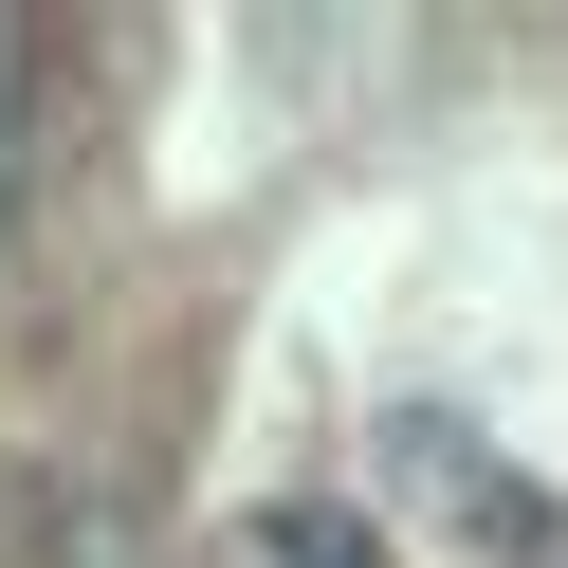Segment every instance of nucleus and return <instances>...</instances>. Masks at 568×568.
Returning <instances> with one entry per match:
<instances>
[{
    "label": "nucleus",
    "mask_w": 568,
    "mask_h": 568,
    "mask_svg": "<svg viewBox=\"0 0 568 568\" xmlns=\"http://www.w3.org/2000/svg\"><path fill=\"white\" fill-rule=\"evenodd\" d=\"M275 568H385V531L331 514V495H294V514H275Z\"/></svg>",
    "instance_id": "nucleus-1"
},
{
    "label": "nucleus",
    "mask_w": 568,
    "mask_h": 568,
    "mask_svg": "<svg viewBox=\"0 0 568 568\" xmlns=\"http://www.w3.org/2000/svg\"><path fill=\"white\" fill-rule=\"evenodd\" d=\"M0 239H19V38H0Z\"/></svg>",
    "instance_id": "nucleus-2"
}]
</instances>
